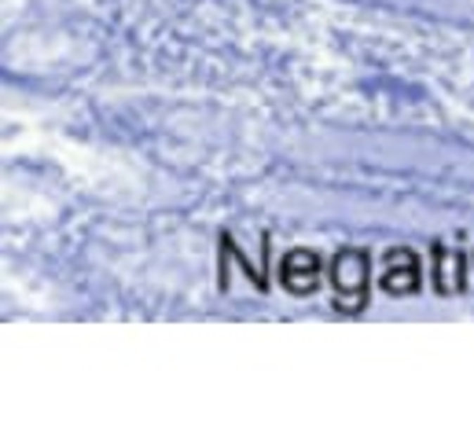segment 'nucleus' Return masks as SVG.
I'll return each instance as SVG.
<instances>
[{"instance_id": "obj_1", "label": "nucleus", "mask_w": 474, "mask_h": 437, "mask_svg": "<svg viewBox=\"0 0 474 437\" xmlns=\"http://www.w3.org/2000/svg\"><path fill=\"white\" fill-rule=\"evenodd\" d=\"M383 287L390 294H412L419 287V261L412 250H394L386 254V276H383Z\"/></svg>"}, {"instance_id": "obj_2", "label": "nucleus", "mask_w": 474, "mask_h": 437, "mask_svg": "<svg viewBox=\"0 0 474 437\" xmlns=\"http://www.w3.org/2000/svg\"><path fill=\"white\" fill-rule=\"evenodd\" d=\"M280 276H283V287H287V290H294V294H309V290L316 287V276H320L316 254H309V250H294V254H287Z\"/></svg>"}]
</instances>
